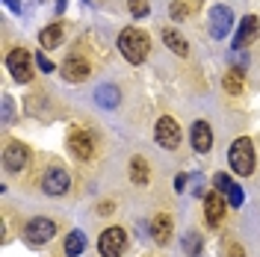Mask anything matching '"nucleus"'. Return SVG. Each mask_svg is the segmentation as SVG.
Returning a JSON list of instances; mask_svg holds the SVG:
<instances>
[{
  "instance_id": "10",
  "label": "nucleus",
  "mask_w": 260,
  "mask_h": 257,
  "mask_svg": "<svg viewBox=\"0 0 260 257\" xmlns=\"http://www.w3.org/2000/svg\"><path fill=\"white\" fill-rule=\"evenodd\" d=\"M225 195L219 192V189H210V192L204 195V219H207V225L210 228H219L222 225V219H225Z\"/></svg>"
},
{
  "instance_id": "15",
  "label": "nucleus",
  "mask_w": 260,
  "mask_h": 257,
  "mask_svg": "<svg viewBox=\"0 0 260 257\" xmlns=\"http://www.w3.org/2000/svg\"><path fill=\"white\" fill-rule=\"evenodd\" d=\"M189 139H192V148L198 154H207L213 148V130L207 121H195L192 130H189Z\"/></svg>"
},
{
  "instance_id": "12",
  "label": "nucleus",
  "mask_w": 260,
  "mask_h": 257,
  "mask_svg": "<svg viewBox=\"0 0 260 257\" xmlns=\"http://www.w3.org/2000/svg\"><path fill=\"white\" fill-rule=\"evenodd\" d=\"M213 186L219 189V192L225 195V201H228V207H243V186L240 183H234L231 177L225 175V172H219V175H213Z\"/></svg>"
},
{
  "instance_id": "21",
  "label": "nucleus",
  "mask_w": 260,
  "mask_h": 257,
  "mask_svg": "<svg viewBox=\"0 0 260 257\" xmlns=\"http://www.w3.org/2000/svg\"><path fill=\"white\" fill-rule=\"evenodd\" d=\"M86 248V234L83 231H71L65 237V257H80Z\"/></svg>"
},
{
  "instance_id": "9",
  "label": "nucleus",
  "mask_w": 260,
  "mask_h": 257,
  "mask_svg": "<svg viewBox=\"0 0 260 257\" xmlns=\"http://www.w3.org/2000/svg\"><path fill=\"white\" fill-rule=\"evenodd\" d=\"M234 27V12L228 9V6H210V24H207V30H210L213 39H225L228 33Z\"/></svg>"
},
{
  "instance_id": "26",
  "label": "nucleus",
  "mask_w": 260,
  "mask_h": 257,
  "mask_svg": "<svg viewBox=\"0 0 260 257\" xmlns=\"http://www.w3.org/2000/svg\"><path fill=\"white\" fill-rule=\"evenodd\" d=\"M3 121H6V124L15 121V110H12V98L9 95H3Z\"/></svg>"
},
{
  "instance_id": "23",
  "label": "nucleus",
  "mask_w": 260,
  "mask_h": 257,
  "mask_svg": "<svg viewBox=\"0 0 260 257\" xmlns=\"http://www.w3.org/2000/svg\"><path fill=\"white\" fill-rule=\"evenodd\" d=\"M183 251H186V257H201V251H204V237L198 231H189L183 237Z\"/></svg>"
},
{
  "instance_id": "17",
  "label": "nucleus",
  "mask_w": 260,
  "mask_h": 257,
  "mask_svg": "<svg viewBox=\"0 0 260 257\" xmlns=\"http://www.w3.org/2000/svg\"><path fill=\"white\" fill-rule=\"evenodd\" d=\"M162 42H166V48L172 50V53H178V56H186V53H189L186 39H183L175 27H162Z\"/></svg>"
},
{
  "instance_id": "14",
  "label": "nucleus",
  "mask_w": 260,
  "mask_h": 257,
  "mask_svg": "<svg viewBox=\"0 0 260 257\" xmlns=\"http://www.w3.org/2000/svg\"><path fill=\"white\" fill-rule=\"evenodd\" d=\"M172 234H175V222H172V216H169V213H157L154 222H151V237H154V242L166 245V242H172Z\"/></svg>"
},
{
  "instance_id": "28",
  "label": "nucleus",
  "mask_w": 260,
  "mask_h": 257,
  "mask_svg": "<svg viewBox=\"0 0 260 257\" xmlns=\"http://www.w3.org/2000/svg\"><path fill=\"white\" fill-rule=\"evenodd\" d=\"M228 257H245L243 245H237V242H231V245H228Z\"/></svg>"
},
{
  "instance_id": "4",
  "label": "nucleus",
  "mask_w": 260,
  "mask_h": 257,
  "mask_svg": "<svg viewBox=\"0 0 260 257\" xmlns=\"http://www.w3.org/2000/svg\"><path fill=\"white\" fill-rule=\"evenodd\" d=\"M24 237H27L30 245H45V242H50L56 237V222H53V219H45V216H36V219L27 222Z\"/></svg>"
},
{
  "instance_id": "5",
  "label": "nucleus",
  "mask_w": 260,
  "mask_h": 257,
  "mask_svg": "<svg viewBox=\"0 0 260 257\" xmlns=\"http://www.w3.org/2000/svg\"><path fill=\"white\" fill-rule=\"evenodd\" d=\"M154 142L166 148V151H175L180 145V127L175 118H169V115H162L157 118V124H154Z\"/></svg>"
},
{
  "instance_id": "20",
  "label": "nucleus",
  "mask_w": 260,
  "mask_h": 257,
  "mask_svg": "<svg viewBox=\"0 0 260 257\" xmlns=\"http://www.w3.org/2000/svg\"><path fill=\"white\" fill-rule=\"evenodd\" d=\"M130 180L139 183V186H148L151 172H148V163L142 160V157H133V160H130Z\"/></svg>"
},
{
  "instance_id": "27",
  "label": "nucleus",
  "mask_w": 260,
  "mask_h": 257,
  "mask_svg": "<svg viewBox=\"0 0 260 257\" xmlns=\"http://www.w3.org/2000/svg\"><path fill=\"white\" fill-rule=\"evenodd\" d=\"M36 65H39V68H42V71H45V74H48V71H53V62H50L48 56H45V50H42V53H39V56H36Z\"/></svg>"
},
{
  "instance_id": "6",
  "label": "nucleus",
  "mask_w": 260,
  "mask_h": 257,
  "mask_svg": "<svg viewBox=\"0 0 260 257\" xmlns=\"http://www.w3.org/2000/svg\"><path fill=\"white\" fill-rule=\"evenodd\" d=\"M3 166H6V172H24L30 166V148L18 139H9L3 148Z\"/></svg>"
},
{
  "instance_id": "29",
  "label": "nucleus",
  "mask_w": 260,
  "mask_h": 257,
  "mask_svg": "<svg viewBox=\"0 0 260 257\" xmlns=\"http://www.w3.org/2000/svg\"><path fill=\"white\" fill-rule=\"evenodd\" d=\"M186 183H189V177H186V175L175 177V189H178V192H186Z\"/></svg>"
},
{
  "instance_id": "7",
  "label": "nucleus",
  "mask_w": 260,
  "mask_h": 257,
  "mask_svg": "<svg viewBox=\"0 0 260 257\" xmlns=\"http://www.w3.org/2000/svg\"><path fill=\"white\" fill-rule=\"evenodd\" d=\"M6 68L12 71V80L18 83H30L32 80V56L24 48H15L6 56Z\"/></svg>"
},
{
  "instance_id": "30",
  "label": "nucleus",
  "mask_w": 260,
  "mask_h": 257,
  "mask_svg": "<svg viewBox=\"0 0 260 257\" xmlns=\"http://www.w3.org/2000/svg\"><path fill=\"white\" fill-rule=\"evenodd\" d=\"M113 201H101V204H98V213H101V216H110V213H113Z\"/></svg>"
},
{
  "instance_id": "19",
  "label": "nucleus",
  "mask_w": 260,
  "mask_h": 257,
  "mask_svg": "<svg viewBox=\"0 0 260 257\" xmlns=\"http://www.w3.org/2000/svg\"><path fill=\"white\" fill-rule=\"evenodd\" d=\"M95 101H98V107H104V110H115L118 101H121V95H118L115 86H98L95 89Z\"/></svg>"
},
{
  "instance_id": "18",
  "label": "nucleus",
  "mask_w": 260,
  "mask_h": 257,
  "mask_svg": "<svg viewBox=\"0 0 260 257\" xmlns=\"http://www.w3.org/2000/svg\"><path fill=\"white\" fill-rule=\"evenodd\" d=\"M62 33H65V27L59 24V21H56V24H48L45 30L39 33V45H42V48H59Z\"/></svg>"
},
{
  "instance_id": "3",
  "label": "nucleus",
  "mask_w": 260,
  "mask_h": 257,
  "mask_svg": "<svg viewBox=\"0 0 260 257\" xmlns=\"http://www.w3.org/2000/svg\"><path fill=\"white\" fill-rule=\"evenodd\" d=\"M98 251L104 257H121L127 251V231L124 228H107L104 234H101V240H98Z\"/></svg>"
},
{
  "instance_id": "32",
  "label": "nucleus",
  "mask_w": 260,
  "mask_h": 257,
  "mask_svg": "<svg viewBox=\"0 0 260 257\" xmlns=\"http://www.w3.org/2000/svg\"><path fill=\"white\" fill-rule=\"evenodd\" d=\"M65 9V0H56V12H62Z\"/></svg>"
},
{
  "instance_id": "31",
  "label": "nucleus",
  "mask_w": 260,
  "mask_h": 257,
  "mask_svg": "<svg viewBox=\"0 0 260 257\" xmlns=\"http://www.w3.org/2000/svg\"><path fill=\"white\" fill-rule=\"evenodd\" d=\"M6 6H9L12 12H21V0H6Z\"/></svg>"
},
{
  "instance_id": "13",
  "label": "nucleus",
  "mask_w": 260,
  "mask_h": 257,
  "mask_svg": "<svg viewBox=\"0 0 260 257\" xmlns=\"http://www.w3.org/2000/svg\"><path fill=\"white\" fill-rule=\"evenodd\" d=\"M260 33V21L257 15H245L243 21H240V27H237V36H234V50H243L248 48L254 39H257Z\"/></svg>"
},
{
  "instance_id": "8",
  "label": "nucleus",
  "mask_w": 260,
  "mask_h": 257,
  "mask_svg": "<svg viewBox=\"0 0 260 257\" xmlns=\"http://www.w3.org/2000/svg\"><path fill=\"white\" fill-rule=\"evenodd\" d=\"M42 189L48 195H65L71 189V177L62 166H50L48 172L42 175Z\"/></svg>"
},
{
  "instance_id": "11",
  "label": "nucleus",
  "mask_w": 260,
  "mask_h": 257,
  "mask_svg": "<svg viewBox=\"0 0 260 257\" xmlns=\"http://www.w3.org/2000/svg\"><path fill=\"white\" fill-rule=\"evenodd\" d=\"M68 148H71V154H74L77 160H92V154H95V139H92V133L74 127L68 133Z\"/></svg>"
},
{
  "instance_id": "16",
  "label": "nucleus",
  "mask_w": 260,
  "mask_h": 257,
  "mask_svg": "<svg viewBox=\"0 0 260 257\" xmlns=\"http://www.w3.org/2000/svg\"><path fill=\"white\" fill-rule=\"evenodd\" d=\"M89 62L86 59H80V56H68L65 59V65H62V77L68 83H83L86 77H89Z\"/></svg>"
},
{
  "instance_id": "24",
  "label": "nucleus",
  "mask_w": 260,
  "mask_h": 257,
  "mask_svg": "<svg viewBox=\"0 0 260 257\" xmlns=\"http://www.w3.org/2000/svg\"><path fill=\"white\" fill-rule=\"evenodd\" d=\"M198 9V0H175L172 3V18L175 21H183V18H189Z\"/></svg>"
},
{
  "instance_id": "1",
  "label": "nucleus",
  "mask_w": 260,
  "mask_h": 257,
  "mask_svg": "<svg viewBox=\"0 0 260 257\" xmlns=\"http://www.w3.org/2000/svg\"><path fill=\"white\" fill-rule=\"evenodd\" d=\"M118 50H121V56H124L130 65H139V62L148 59L151 39H148V33H142L139 27H127V30H121V36H118Z\"/></svg>"
},
{
  "instance_id": "22",
  "label": "nucleus",
  "mask_w": 260,
  "mask_h": 257,
  "mask_svg": "<svg viewBox=\"0 0 260 257\" xmlns=\"http://www.w3.org/2000/svg\"><path fill=\"white\" fill-rule=\"evenodd\" d=\"M222 86H225L228 95H243V89H245V83H243V71H240V68L228 71L225 77H222Z\"/></svg>"
},
{
  "instance_id": "25",
  "label": "nucleus",
  "mask_w": 260,
  "mask_h": 257,
  "mask_svg": "<svg viewBox=\"0 0 260 257\" xmlns=\"http://www.w3.org/2000/svg\"><path fill=\"white\" fill-rule=\"evenodd\" d=\"M127 6H130V15L133 18H145L148 15V3L145 0H130Z\"/></svg>"
},
{
  "instance_id": "2",
  "label": "nucleus",
  "mask_w": 260,
  "mask_h": 257,
  "mask_svg": "<svg viewBox=\"0 0 260 257\" xmlns=\"http://www.w3.org/2000/svg\"><path fill=\"white\" fill-rule=\"evenodd\" d=\"M228 163H231V169L237 172V175L248 177L254 172V145L248 136H240V139H234L231 148H228Z\"/></svg>"
}]
</instances>
